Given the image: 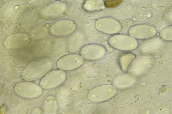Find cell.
<instances>
[{
    "mask_svg": "<svg viewBox=\"0 0 172 114\" xmlns=\"http://www.w3.org/2000/svg\"><path fill=\"white\" fill-rule=\"evenodd\" d=\"M51 33L53 35L59 37L68 35L72 33L76 28L75 23L68 20H60L53 25Z\"/></svg>",
    "mask_w": 172,
    "mask_h": 114,
    "instance_id": "cell-1",
    "label": "cell"
},
{
    "mask_svg": "<svg viewBox=\"0 0 172 114\" xmlns=\"http://www.w3.org/2000/svg\"><path fill=\"white\" fill-rule=\"evenodd\" d=\"M54 42L52 50V57H60L65 55L68 50L66 41L64 39L58 38Z\"/></svg>",
    "mask_w": 172,
    "mask_h": 114,
    "instance_id": "cell-2",
    "label": "cell"
},
{
    "mask_svg": "<svg viewBox=\"0 0 172 114\" xmlns=\"http://www.w3.org/2000/svg\"><path fill=\"white\" fill-rule=\"evenodd\" d=\"M122 1V0H105L104 4L106 7L112 8L118 5Z\"/></svg>",
    "mask_w": 172,
    "mask_h": 114,
    "instance_id": "cell-3",
    "label": "cell"
}]
</instances>
